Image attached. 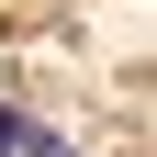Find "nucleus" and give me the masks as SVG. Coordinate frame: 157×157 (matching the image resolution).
Instances as JSON below:
<instances>
[{
  "mask_svg": "<svg viewBox=\"0 0 157 157\" xmlns=\"http://www.w3.org/2000/svg\"><path fill=\"white\" fill-rule=\"evenodd\" d=\"M11 146H23V112H0V157H11Z\"/></svg>",
  "mask_w": 157,
  "mask_h": 157,
  "instance_id": "f257e3e1",
  "label": "nucleus"
}]
</instances>
